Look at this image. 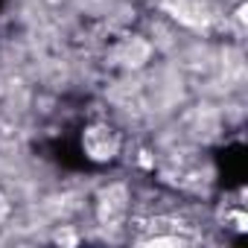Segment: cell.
I'll use <instances>...</instances> for the list:
<instances>
[{
    "label": "cell",
    "instance_id": "cell-1",
    "mask_svg": "<svg viewBox=\"0 0 248 248\" xmlns=\"http://www.w3.org/2000/svg\"><path fill=\"white\" fill-rule=\"evenodd\" d=\"M164 6H167L178 21H184L187 27L202 30V27L216 24V21L225 15L228 0H164Z\"/></svg>",
    "mask_w": 248,
    "mask_h": 248
},
{
    "label": "cell",
    "instance_id": "cell-2",
    "mask_svg": "<svg viewBox=\"0 0 248 248\" xmlns=\"http://www.w3.org/2000/svg\"><path fill=\"white\" fill-rule=\"evenodd\" d=\"M82 149H85V155L91 161H99V164L111 161L120 152V135L111 126H105V123H93V126H88L85 135H82Z\"/></svg>",
    "mask_w": 248,
    "mask_h": 248
},
{
    "label": "cell",
    "instance_id": "cell-3",
    "mask_svg": "<svg viewBox=\"0 0 248 248\" xmlns=\"http://www.w3.org/2000/svg\"><path fill=\"white\" fill-rule=\"evenodd\" d=\"M123 210H126V193H123V187L108 190L105 202H102V219L105 222H117L123 216Z\"/></svg>",
    "mask_w": 248,
    "mask_h": 248
},
{
    "label": "cell",
    "instance_id": "cell-4",
    "mask_svg": "<svg viewBox=\"0 0 248 248\" xmlns=\"http://www.w3.org/2000/svg\"><path fill=\"white\" fill-rule=\"evenodd\" d=\"M3 219H6V199L0 196V225H3Z\"/></svg>",
    "mask_w": 248,
    "mask_h": 248
}]
</instances>
